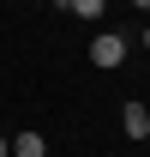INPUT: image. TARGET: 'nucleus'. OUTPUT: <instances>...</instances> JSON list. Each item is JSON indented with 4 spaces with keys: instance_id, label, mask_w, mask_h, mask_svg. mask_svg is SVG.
Segmentation results:
<instances>
[{
    "instance_id": "obj_5",
    "label": "nucleus",
    "mask_w": 150,
    "mask_h": 157,
    "mask_svg": "<svg viewBox=\"0 0 150 157\" xmlns=\"http://www.w3.org/2000/svg\"><path fill=\"white\" fill-rule=\"evenodd\" d=\"M132 6H138V12H150V0H132Z\"/></svg>"
},
{
    "instance_id": "obj_2",
    "label": "nucleus",
    "mask_w": 150,
    "mask_h": 157,
    "mask_svg": "<svg viewBox=\"0 0 150 157\" xmlns=\"http://www.w3.org/2000/svg\"><path fill=\"white\" fill-rule=\"evenodd\" d=\"M120 133L126 139H150V109L144 103H126V109H120Z\"/></svg>"
},
{
    "instance_id": "obj_4",
    "label": "nucleus",
    "mask_w": 150,
    "mask_h": 157,
    "mask_svg": "<svg viewBox=\"0 0 150 157\" xmlns=\"http://www.w3.org/2000/svg\"><path fill=\"white\" fill-rule=\"evenodd\" d=\"M66 12H72V18H84V24H96L102 12H108V0H66Z\"/></svg>"
},
{
    "instance_id": "obj_6",
    "label": "nucleus",
    "mask_w": 150,
    "mask_h": 157,
    "mask_svg": "<svg viewBox=\"0 0 150 157\" xmlns=\"http://www.w3.org/2000/svg\"><path fill=\"white\" fill-rule=\"evenodd\" d=\"M138 36H144V48H150V24H144V30H138Z\"/></svg>"
},
{
    "instance_id": "obj_3",
    "label": "nucleus",
    "mask_w": 150,
    "mask_h": 157,
    "mask_svg": "<svg viewBox=\"0 0 150 157\" xmlns=\"http://www.w3.org/2000/svg\"><path fill=\"white\" fill-rule=\"evenodd\" d=\"M6 151H12V157H48V139H42L36 127H24V133L12 139V145H6Z\"/></svg>"
},
{
    "instance_id": "obj_8",
    "label": "nucleus",
    "mask_w": 150,
    "mask_h": 157,
    "mask_svg": "<svg viewBox=\"0 0 150 157\" xmlns=\"http://www.w3.org/2000/svg\"><path fill=\"white\" fill-rule=\"evenodd\" d=\"M60 6H66V0H60Z\"/></svg>"
},
{
    "instance_id": "obj_7",
    "label": "nucleus",
    "mask_w": 150,
    "mask_h": 157,
    "mask_svg": "<svg viewBox=\"0 0 150 157\" xmlns=\"http://www.w3.org/2000/svg\"><path fill=\"white\" fill-rule=\"evenodd\" d=\"M0 157H6V133H0Z\"/></svg>"
},
{
    "instance_id": "obj_1",
    "label": "nucleus",
    "mask_w": 150,
    "mask_h": 157,
    "mask_svg": "<svg viewBox=\"0 0 150 157\" xmlns=\"http://www.w3.org/2000/svg\"><path fill=\"white\" fill-rule=\"evenodd\" d=\"M90 60L102 67V73H114V67L126 60V36H120V30H96L90 36Z\"/></svg>"
}]
</instances>
